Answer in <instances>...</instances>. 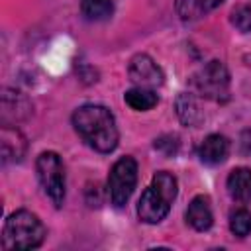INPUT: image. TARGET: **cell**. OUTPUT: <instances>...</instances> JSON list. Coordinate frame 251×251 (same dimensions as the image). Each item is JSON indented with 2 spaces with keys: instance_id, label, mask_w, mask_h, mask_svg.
Instances as JSON below:
<instances>
[{
  "instance_id": "cell-1",
  "label": "cell",
  "mask_w": 251,
  "mask_h": 251,
  "mask_svg": "<svg viewBox=\"0 0 251 251\" xmlns=\"http://www.w3.org/2000/svg\"><path fill=\"white\" fill-rule=\"evenodd\" d=\"M73 126L86 145L98 153H112L118 147V126L114 114L100 104H84L75 110Z\"/></svg>"
},
{
  "instance_id": "cell-2",
  "label": "cell",
  "mask_w": 251,
  "mask_h": 251,
  "mask_svg": "<svg viewBox=\"0 0 251 251\" xmlns=\"http://www.w3.org/2000/svg\"><path fill=\"white\" fill-rule=\"evenodd\" d=\"M176 194H178L176 176L167 171H159L153 176L149 188L143 190V194L137 202L139 220L145 224H159L161 220H165Z\"/></svg>"
},
{
  "instance_id": "cell-3",
  "label": "cell",
  "mask_w": 251,
  "mask_h": 251,
  "mask_svg": "<svg viewBox=\"0 0 251 251\" xmlns=\"http://www.w3.org/2000/svg\"><path fill=\"white\" fill-rule=\"evenodd\" d=\"M45 239V226L41 220L27 212L18 210L8 216L2 227V247L4 249H35Z\"/></svg>"
},
{
  "instance_id": "cell-4",
  "label": "cell",
  "mask_w": 251,
  "mask_h": 251,
  "mask_svg": "<svg viewBox=\"0 0 251 251\" xmlns=\"http://www.w3.org/2000/svg\"><path fill=\"white\" fill-rule=\"evenodd\" d=\"M192 86L196 94H200L202 98L224 104L229 100V86H231L229 71L222 61L214 59L194 73Z\"/></svg>"
},
{
  "instance_id": "cell-5",
  "label": "cell",
  "mask_w": 251,
  "mask_h": 251,
  "mask_svg": "<svg viewBox=\"0 0 251 251\" xmlns=\"http://www.w3.org/2000/svg\"><path fill=\"white\" fill-rule=\"evenodd\" d=\"M35 171H37V178L39 184L43 188V192L47 194V198L55 204V208H61L65 202V167L61 157L55 151H45L37 157L35 163Z\"/></svg>"
},
{
  "instance_id": "cell-6",
  "label": "cell",
  "mask_w": 251,
  "mask_h": 251,
  "mask_svg": "<svg viewBox=\"0 0 251 251\" xmlns=\"http://www.w3.org/2000/svg\"><path fill=\"white\" fill-rule=\"evenodd\" d=\"M137 184V163L133 157H122L108 175V196L116 208H124Z\"/></svg>"
},
{
  "instance_id": "cell-7",
  "label": "cell",
  "mask_w": 251,
  "mask_h": 251,
  "mask_svg": "<svg viewBox=\"0 0 251 251\" xmlns=\"http://www.w3.org/2000/svg\"><path fill=\"white\" fill-rule=\"evenodd\" d=\"M127 73L131 82H135V86H145V88H157L163 84V78H165L159 65L145 53H137L129 61Z\"/></svg>"
},
{
  "instance_id": "cell-8",
  "label": "cell",
  "mask_w": 251,
  "mask_h": 251,
  "mask_svg": "<svg viewBox=\"0 0 251 251\" xmlns=\"http://www.w3.org/2000/svg\"><path fill=\"white\" fill-rule=\"evenodd\" d=\"M0 145H2V159L4 163H18L25 155V137L18 127L12 126H2L0 131Z\"/></svg>"
},
{
  "instance_id": "cell-9",
  "label": "cell",
  "mask_w": 251,
  "mask_h": 251,
  "mask_svg": "<svg viewBox=\"0 0 251 251\" xmlns=\"http://www.w3.org/2000/svg\"><path fill=\"white\" fill-rule=\"evenodd\" d=\"M227 153H229V141L226 135L220 133H210L208 137H204V141L198 147V157L206 165H218L226 161Z\"/></svg>"
},
{
  "instance_id": "cell-10",
  "label": "cell",
  "mask_w": 251,
  "mask_h": 251,
  "mask_svg": "<svg viewBox=\"0 0 251 251\" xmlns=\"http://www.w3.org/2000/svg\"><path fill=\"white\" fill-rule=\"evenodd\" d=\"M186 222L196 229V231H206L214 224V214L210 206L208 196H194L186 208Z\"/></svg>"
},
{
  "instance_id": "cell-11",
  "label": "cell",
  "mask_w": 251,
  "mask_h": 251,
  "mask_svg": "<svg viewBox=\"0 0 251 251\" xmlns=\"http://www.w3.org/2000/svg\"><path fill=\"white\" fill-rule=\"evenodd\" d=\"M29 102L24 98L22 92H16V90H4L2 94V120L6 126L16 124L20 120H24L27 114H29Z\"/></svg>"
},
{
  "instance_id": "cell-12",
  "label": "cell",
  "mask_w": 251,
  "mask_h": 251,
  "mask_svg": "<svg viewBox=\"0 0 251 251\" xmlns=\"http://www.w3.org/2000/svg\"><path fill=\"white\" fill-rule=\"evenodd\" d=\"M227 192L239 204L249 202L251 200V169L247 167L233 169L227 175Z\"/></svg>"
},
{
  "instance_id": "cell-13",
  "label": "cell",
  "mask_w": 251,
  "mask_h": 251,
  "mask_svg": "<svg viewBox=\"0 0 251 251\" xmlns=\"http://www.w3.org/2000/svg\"><path fill=\"white\" fill-rule=\"evenodd\" d=\"M224 0H175V10L180 16V20H198L218 8Z\"/></svg>"
},
{
  "instance_id": "cell-14",
  "label": "cell",
  "mask_w": 251,
  "mask_h": 251,
  "mask_svg": "<svg viewBox=\"0 0 251 251\" xmlns=\"http://www.w3.org/2000/svg\"><path fill=\"white\" fill-rule=\"evenodd\" d=\"M124 100H126V104H127L131 110L147 112V110H151V108H155V106H157L159 96L155 94V88L133 86L131 90H127V92L124 94Z\"/></svg>"
},
{
  "instance_id": "cell-15",
  "label": "cell",
  "mask_w": 251,
  "mask_h": 251,
  "mask_svg": "<svg viewBox=\"0 0 251 251\" xmlns=\"http://www.w3.org/2000/svg\"><path fill=\"white\" fill-rule=\"evenodd\" d=\"M175 110H176L178 120L184 126H198L202 122V112H200V108H198V104L190 92L178 94V98L175 102Z\"/></svg>"
},
{
  "instance_id": "cell-16",
  "label": "cell",
  "mask_w": 251,
  "mask_h": 251,
  "mask_svg": "<svg viewBox=\"0 0 251 251\" xmlns=\"http://www.w3.org/2000/svg\"><path fill=\"white\" fill-rule=\"evenodd\" d=\"M80 12L88 22H104L114 14V0H80Z\"/></svg>"
},
{
  "instance_id": "cell-17",
  "label": "cell",
  "mask_w": 251,
  "mask_h": 251,
  "mask_svg": "<svg viewBox=\"0 0 251 251\" xmlns=\"http://www.w3.org/2000/svg\"><path fill=\"white\" fill-rule=\"evenodd\" d=\"M229 229L237 237H245L251 233V212L247 208H237L229 214Z\"/></svg>"
},
{
  "instance_id": "cell-18",
  "label": "cell",
  "mask_w": 251,
  "mask_h": 251,
  "mask_svg": "<svg viewBox=\"0 0 251 251\" xmlns=\"http://www.w3.org/2000/svg\"><path fill=\"white\" fill-rule=\"evenodd\" d=\"M231 24L239 29V31H251V8L241 4L237 8H233L231 12Z\"/></svg>"
},
{
  "instance_id": "cell-19",
  "label": "cell",
  "mask_w": 251,
  "mask_h": 251,
  "mask_svg": "<svg viewBox=\"0 0 251 251\" xmlns=\"http://www.w3.org/2000/svg\"><path fill=\"white\" fill-rule=\"evenodd\" d=\"M155 149H159L167 157H173L178 151V137L176 135H161L159 139H155Z\"/></svg>"
},
{
  "instance_id": "cell-20",
  "label": "cell",
  "mask_w": 251,
  "mask_h": 251,
  "mask_svg": "<svg viewBox=\"0 0 251 251\" xmlns=\"http://www.w3.org/2000/svg\"><path fill=\"white\" fill-rule=\"evenodd\" d=\"M239 145H241V153L243 155H251V129H247V131L241 133Z\"/></svg>"
}]
</instances>
